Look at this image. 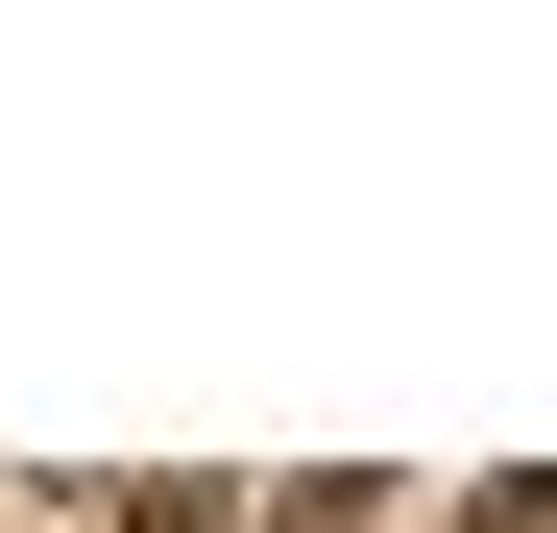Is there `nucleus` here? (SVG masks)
Instances as JSON below:
<instances>
[{"label":"nucleus","mask_w":557,"mask_h":533,"mask_svg":"<svg viewBox=\"0 0 557 533\" xmlns=\"http://www.w3.org/2000/svg\"><path fill=\"white\" fill-rule=\"evenodd\" d=\"M460 533H557V485H485V509H460Z\"/></svg>","instance_id":"3"},{"label":"nucleus","mask_w":557,"mask_h":533,"mask_svg":"<svg viewBox=\"0 0 557 533\" xmlns=\"http://www.w3.org/2000/svg\"><path fill=\"white\" fill-rule=\"evenodd\" d=\"M122 533H219V485H146V509H122Z\"/></svg>","instance_id":"2"},{"label":"nucleus","mask_w":557,"mask_h":533,"mask_svg":"<svg viewBox=\"0 0 557 533\" xmlns=\"http://www.w3.org/2000/svg\"><path fill=\"white\" fill-rule=\"evenodd\" d=\"M267 533H388V485H363V461H315V485H267Z\"/></svg>","instance_id":"1"}]
</instances>
